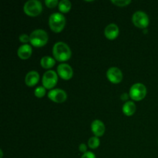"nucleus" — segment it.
<instances>
[{"mask_svg": "<svg viewBox=\"0 0 158 158\" xmlns=\"http://www.w3.org/2000/svg\"><path fill=\"white\" fill-rule=\"evenodd\" d=\"M52 54L54 58L60 62H64L71 57V49L66 43L57 42L52 47Z\"/></svg>", "mask_w": 158, "mask_h": 158, "instance_id": "nucleus-1", "label": "nucleus"}, {"mask_svg": "<svg viewBox=\"0 0 158 158\" xmlns=\"http://www.w3.org/2000/svg\"><path fill=\"white\" fill-rule=\"evenodd\" d=\"M66 25V19L62 13L54 12L49 18V26L54 32H60Z\"/></svg>", "mask_w": 158, "mask_h": 158, "instance_id": "nucleus-2", "label": "nucleus"}, {"mask_svg": "<svg viewBox=\"0 0 158 158\" xmlns=\"http://www.w3.org/2000/svg\"><path fill=\"white\" fill-rule=\"evenodd\" d=\"M30 43L35 47L45 46L48 42V34L43 29H35L30 34Z\"/></svg>", "mask_w": 158, "mask_h": 158, "instance_id": "nucleus-3", "label": "nucleus"}, {"mask_svg": "<svg viewBox=\"0 0 158 158\" xmlns=\"http://www.w3.org/2000/svg\"><path fill=\"white\" fill-rule=\"evenodd\" d=\"M25 13L30 16H36L41 13L43 10L42 3L38 0H29L23 6Z\"/></svg>", "mask_w": 158, "mask_h": 158, "instance_id": "nucleus-4", "label": "nucleus"}, {"mask_svg": "<svg viewBox=\"0 0 158 158\" xmlns=\"http://www.w3.org/2000/svg\"><path fill=\"white\" fill-rule=\"evenodd\" d=\"M147 94V88L143 83H134L130 89L129 95L132 100L139 101L143 100Z\"/></svg>", "mask_w": 158, "mask_h": 158, "instance_id": "nucleus-5", "label": "nucleus"}, {"mask_svg": "<svg viewBox=\"0 0 158 158\" xmlns=\"http://www.w3.org/2000/svg\"><path fill=\"white\" fill-rule=\"evenodd\" d=\"M132 21L134 26L138 28H146L149 25V17L143 11H137L132 16Z\"/></svg>", "mask_w": 158, "mask_h": 158, "instance_id": "nucleus-6", "label": "nucleus"}, {"mask_svg": "<svg viewBox=\"0 0 158 158\" xmlns=\"http://www.w3.org/2000/svg\"><path fill=\"white\" fill-rule=\"evenodd\" d=\"M57 80H58V77H57L56 73L54 70L46 71L43 77V84L46 89H52L56 85Z\"/></svg>", "mask_w": 158, "mask_h": 158, "instance_id": "nucleus-7", "label": "nucleus"}, {"mask_svg": "<svg viewBox=\"0 0 158 158\" xmlns=\"http://www.w3.org/2000/svg\"><path fill=\"white\" fill-rule=\"evenodd\" d=\"M48 97L56 103H63L67 98V94L63 89H53L48 93Z\"/></svg>", "mask_w": 158, "mask_h": 158, "instance_id": "nucleus-8", "label": "nucleus"}, {"mask_svg": "<svg viewBox=\"0 0 158 158\" xmlns=\"http://www.w3.org/2000/svg\"><path fill=\"white\" fill-rule=\"evenodd\" d=\"M107 79L113 83H119L123 80V73L119 68L113 66L108 69L106 72Z\"/></svg>", "mask_w": 158, "mask_h": 158, "instance_id": "nucleus-9", "label": "nucleus"}, {"mask_svg": "<svg viewBox=\"0 0 158 158\" xmlns=\"http://www.w3.org/2000/svg\"><path fill=\"white\" fill-rule=\"evenodd\" d=\"M57 73L62 79L66 80L72 78L73 75L72 67L67 63H60L57 67Z\"/></svg>", "mask_w": 158, "mask_h": 158, "instance_id": "nucleus-10", "label": "nucleus"}, {"mask_svg": "<svg viewBox=\"0 0 158 158\" xmlns=\"http://www.w3.org/2000/svg\"><path fill=\"white\" fill-rule=\"evenodd\" d=\"M104 35L108 40H114L119 35V27L115 23L107 25L104 29Z\"/></svg>", "mask_w": 158, "mask_h": 158, "instance_id": "nucleus-11", "label": "nucleus"}, {"mask_svg": "<svg viewBox=\"0 0 158 158\" xmlns=\"http://www.w3.org/2000/svg\"><path fill=\"white\" fill-rule=\"evenodd\" d=\"M91 130L96 137H101L105 132V125L101 120H95L91 123Z\"/></svg>", "mask_w": 158, "mask_h": 158, "instance_id": "nucleus-12", "label": "nucleus"}, {"mask_svg": "<svg viewBox=\"0 0 158 158\" xmlns=\"http://www.w3.org/2000/svg\"><path fill=\"white\" fill-rule=\"evenodd\" d=\"M32 52V49L30 45L23 44L17 50V55L19 58L23 59V60H26L31 56Z\"/></svg>", "mask_w": 158, "mask_h": 158, "instance_id": "nucleus-13", "label": "nucleus"}, {"mask_svg": "<svg viewBox=\"0 0 158 158\" xmlns=\"http://www.w3.org/2000/svg\"><path fill=\"white\" fill-rule=\"evenodd\" d=\"M39 80H40V75H39L38 72L32 70L29 71L26 74V77H25V83L28 86H33L38 83Z\"/></svg>", "mask_w": 158, "mask_h": 158, "instance_id": "nucleus-14", "label": "nucleus"}, {"mask_svg": "<svg viewBox=\"0 0 158 158\" xmlns=\"http://www.w3.org/2000/svg\"><path fill=\"white\" fill-rule=\"evenodd\" d=\"M122 110H123V113L125 115L132 116L136 111V105L134 102L129 100L123 104Z\"/></svg>", "mask_w": 158, "mask_h": 158, "instance_id": "nucleus-15", "label": "nucleus"}, {"mask_svg": "<svg viewBox=\"0 0 158 158\" xmlns=\"http://www.w3.org/2000/svg\"><path fill=\"white\" fill-rule=\"evenodd\" d=\"M55 59H53L51 56H48L42 57L41 60H40V64H41V66H43L44 69H49V68H52V66L55 65Z\"/></svg>", "mask_w": 158, "mask_h": 158, "instance_id": "nucleus-16", "label": "nucleus"}, {"mask_svg": "<svg viewBox=\"0 0 158 158\" xmlns=\"http://www.w3.org/2000/svg\"><path fill=\"white\" fill-rule=\"evenodd\" d=\"M58 6L61 12H68L71 9V2L69 0H61L59 2Z\"/></svg>", "mask_w": 158, "mask_h": 158, "instance_id": "nucleus-17", "label": "nucleus"}, {"mask_svg": "<svg viewBox=\"0 0 158 158\" xmlns=\"http://www.w3.org/2000/svg\"><path fill=\"white\" fill-rule=\"evenodd\" d=\"M100 139L97 137H92L88 140V145L92 149H96L100 146Z\"/></svg>", "mask_w": 158, "mask_h": 158, "instance_id": "nucleus-18", "label": "nucleus"}, {"mask_svg": "<svg viewBox=\"0 0 158 158\" xmlns=\"http://www.w3.org/2000/svg\"><path fill=\"white\" fill-rule=\"evenodd\" d=\"M34 94H35V96L36 97L41 98L46 94V88L44 86H38L35 89Z\"/></svg>", "mask_w": 158, "mask_h": 158, "instance_id": "nucleus-19", "label": "nucleus"}, {"mask_svg": "<svg viewBox=\"0 0 158 158\" xmlns=\"http://www.w3.org/2000/svg\"><path fill=\"white\" fill-rule=\"evenodd\" d=\"M111 2L114 3V5L120 7H123V6H127L128 4L131 2V0H111Z\"/></svg>", "mask_w": 158, "mask_h": 158, "instance_id": "nucleus-20", "label": "nucleus"}, {"mask_svg": "<svg viewBox=\"0 0 158 158\" xmlns=\"http://www.w3.org/2000/svg\"><path fill=\"white\" fill-rule=\"evenodd\" d=\"M45 4L46 5V6L49 8H54L59 5V2L57 0H46L45 1Z\"/></svg>", "mask_w": 158, "mask_h": 158, "instance_id": "nucleus-21", "label": "nucleus"}, {"mask_svg": "<svg viewBox=\"0 0 158 158\" xmlns=\"http://www.w3.org/2000/svg\"><path fill=\"white\" fill-rule=\"evenodd\" d=\"M19 40L20 42H22V43L26 44V43H28V42H30V36L28 35L27 34H22V35L19 36Z\"/></svg>", "mask_w": 158, "mask_h": 158, "instance_id": "nucleus-22", "label": "nucleus"}, {"mask_svg": "<svg viewBox=\"0 0 158 158\" xmlns=\"http://www.w3.org/2000/svg\"><path fill=\"white\" fill-rule=\"evenodd\" d=\"M81 158H96V156L94 153L90 152V151H86L82 155Z\"/></svg>", "mask_w": 158, "mask_h": 158, "instance_id": "nucleus-23", "label": "nucleus"}, {"mask_svg": "<svg viewBox=\"0 0 158 158\" xmlns=\"http://www.w3.org/2000/svg\"><path fill=\"white\" fill-rule=\"evenodd\" d=\"M86 149L87 148H86V145L85 143H80V146H79V150H80V151L83 152V154L86 152Z\"/></svg>", "mask_w": 158, "mask_h": 158, "instance_id": "nucleus-24", "label": "nucleus"}, {"mask_svg": "<svg viewBox=\"0 0 158 158\" xmlns=\"http://www.w3.org/2000/svg\"><path fill=\"white\" fill-rule=\"evenodd\" d=\"M129 94H127V93H123V94H121V96H120V99H121L122 100H127L128 99V97H129Z\"/></svg>", "mask_w": 158, "mask_h": 158, "instance_id": "nucleus-25", "label": "nucleus"}, {"mask_svg": "<svg viewBox=\"0 0 158 158\" xmlns=\"http://www.w3.org/2000/svg\"><path fill=\"white\" fill-rule=\"evenodd\" d=\"M0 153H1V158H2V155H3V154H2V150H1V151H0Z\"/></svg>", "mask_w": 158, "mask_h": 158, "instance_id": "nucleus-26", "label": "nucleus"}]
</instances>
